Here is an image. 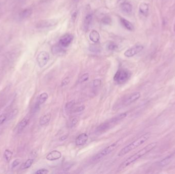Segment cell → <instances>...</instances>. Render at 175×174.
Here are the masks:
<instances>
[{"instance_id":"obj_6","label":"cell","mask_w":175,"mask_h":174,"mask_svg":"<svg viewBox=\"0 0 175 174\" xmlns=\"http://www.w3.org/2000/svg\"><path fill=\"white\" fill-rule=\"evenodd\" d=\"M49 54L47 52L43 51L38 55L36 60H37L39 66L42 68L47 64V63L49 60Z\"/></svg>"},{"instance_id":"obj_32","label":"cell","mask_w":175,"mask_h":174,"mask_svg":"<svg viewBox=\"0 0 175 174\" xmlns=\"http://www.w3.org/2000/svg\"><path fill=\"white\" fill-rule=\"evenodd\" d=\"M89 50L92 52L94 53H98L100 52H101V49L99 47L96 46H94V45H93V46H91L89 47Z\"/></svg>"},{"instance_id":"obj_5","label":"cell","mask_w":175,"mask_h":174,"mask_svg":"<svg viewBox=\"0 0 175 174\" xmlns=\"http://www.w3.org/2000/svg\"><path fill=\"white\" fill-rule=\"evenodd\" d=\"M130 76L131 73L130 71L126 69H120L116 72L113 80L117 84H124L129 80Z\"/></svg>"},{"instance_id":"obj_10","label":"cell","mask_w":175,"mask_h":174,"mask_svg":"<svg viewBox=\"0 0 175 174\" xmlns=\"http://www.w3.org/2000/svg\"><path fill=\"white\" fill-rule=\"evenodd\" d=\"M73 36L70 34L64 35L59 40V45L63 48H66L69 46L72 41Z\"/></svg>"},{"instance_id":"obj_12","label":"cell","mask_w":175,"mask_h":174,"mask_svg":"<svg viewBox=\"0 0 175 174\" xmlns=\"http://www.w3.org/2000/svg\"><path fill=\"white\" fill-rule=\"evenodd\" d=\"M88 140V135L86 133H82L77 137L75 140V144L78 146H83L86 143Z\"/></svg>"},{"instance_id":"obj_24","label":"cell","mask_w":175,"mask_h":174,"mask_svg":"<svg viewBox=\"0 0 175 174\" xmlns=\"http://www.w3.org/2000/svg\"><path fill=\"white\" fill-rule=\"evenodd\" d=\"M13 153L10 150L6 149L4 152V157L7 162H9L12 159Z\"/></svg>"},{"instance_id":"obj_8","label":"cell","mask_w":175,"mask_h":174,"mask_svg":"<svg viewBox=\"0 0 175 174\" xmlns=\"http://www.w3.org/2000/svg\"><path fill=\"white\" fill-rule=\"evenodd\" d=\"M141 94L139 92H133L129 95L122 101V104L124 106L130 105L138 100L140 98Z\"/></svg>"},{"instance_id":"obj_26","label":"cell","mask_w":175,"mask_h":174,"mask_svg":"<svg viewBox=\"0 0 175 174\" xmlns=\"http://www.w3.org/2000/svg\"><path fill=\"white\" fill-rule=\"evenodd\" d=\"M33 161L34 160L33 159H28L22 166V169H27L28 168H30L32 164H33Z\"/></svg>"},{"instance_id":"obj_1","label":"cell","mask_w":175,"mask_h":174,"mask_svg":"<svg viewBox=\"0 0 175 174\" xmlns=\"http://www.w3.org/2000/svg\"><path fill=\"white\" fill-rule=\"evenodd\" d=\"M157 142L150 143L149 145H147V146L144 147L142 149L138 151L137 153L130 156L120 165L119 168L118 169V172L122 171V170L125 169L126 168H127V166H130V164L137 161V160H139V158H140L141 157H142V156L150 152V151H152L154 148H155L157 146Z\"/></svg>"},{"instance_id":"obj_36","label":"cell","mask_w":175,"mask_h":174,"mask_svg":"<svg viewBox=\"0 0 175 174\" xmlns=\"http://www.w3.org/2000/svg\"><path fill=\"white\" fill-rule=\"evenodd\" d=\"M21 162V160H19V159H17V160H15L13 161V163H12V168H14L20 164V163Z\"/></svg>"},{"instance_id":"obj_16","label":"cell","mask_w":175,"mask_h":174,"mask_svg":"<svg viewBox=\"0 0 175 174\" xmlns=\"http://www.w3.org/2000/svg\"><path fill=\"white\" fill-rule=\"evenodd\" d=\"M63 48L60 45L54 46L52 48V53L55 55H62L65 53Z\"/></svg>"},{"instance_id":"obj_9","label":"cell","mask_w":175,"mask_h":174,"mask_svg":"<svg viewBox=\"0 0 175 174\" xmlns=\"http://www.w3.org/2000/svg\"><path fill=\"white\" fill-rule=\"evenodd\" d=\"M143 49H144V47L142 46V45H140V44L136 45L127 50L124 52V55L127 57H132L140 52Z\"/></svg>"},{"instance_id":"obj_15","label":"cell","mask_w":175,"mask_h":174,"mask_svg":"<svg viewBox=\"0 0 175 174\" xmlns=\"http://www.w3.org/2000/svg\"><path fill=\"white\" fill-rule=\"evenodd\" d=\"M29 121V118L28 117H25L24 118L21 120V121L20 122V123L18 125V133H21L22 131L24 129V128L26 127L28 124V122Z\"/></svg>"},{"instance_id":"obj_25","label":"cell","mask_w":175,"mask_h":174,"mask_svg":"<svg viewBox=\"0 0 175 174\" xmlns=\"http://www.w3.org/2000/svg\"><path fill=\"white\" fill-rule=\"evenodd\" d=\"M118 48V46L115 43L113 42H110L107 46V49L109 51H115Z\"/></svg>"},{"instance_id":"obj_34","label":"cell","mask_w":175,"mask_h":174,"mask_svg":"<svg viewBox=\"0 0 175 174\" xmlns=\"http://www.w3.org/2000/svg\"><path fill=\"white\" fill-rule=\"evenodd\" d=\"M49 172L48 169H38L35 172L36 174H48Z\"/></svg>"},{"instance_id":"obj_11","label":"cell","mask_w":175,"mask_h":174,"mask_svg":"<svg viewBox=\"0 0 175 174\" xmlns=\"http://www.w3.org/2000/svg\"><path fill=\"white\" fill-rule=\"evenodd\" d=\"M61 153L58 150H54L50 152L46 156L47 160L49 161H54L59 160L61 157Z\"/></svg>"},{"instance_id":"obj_14","label":"cell","mask_w":175,"mask_h":174,"mask_svg":"<svg viewBox=\"0 0 175 174\" xmlns=\"http://www.w3.org/2000/svg\"><path fill=\"white\" fill-rule=\"evenodd\" d=\"M92 15L91 14L87 15L86 17L84 18V30L85 31H87L89 30L90 27L91 26V23L92 21Z\"/></svg>"},{"instance_id":"obj_41","label":"cell","mask_w":175,"mask_h":174,"mask_svg":"<svg viewBox=\"0 0 175 174\" xmlns=\"http://www.w3.org/2000/svg\"><path fill=\"white\" fill-rule=\"evenodd\" d=\"M119 1H124V0H119Z\"/></svg>"},{"instance_id":"obj_17","label":"cell","mask_w":175,"mask_h":174,"mask_svg":"<svg viewBox=\"0 0 175 174\" xmlns=\"http://www.w3.org/2000/svg\"><path fill=\"white\" fill-rule=\"evenodd\" d=\"M173 158V154L170 155L169 156H167L166 157L164 158V159L159 162L158 166H161V167H163V166H165L169 165L171 163Z\"/></svg>"},{"instance_id":"obj_29","label":"cell","mask_w":175,"mask_h":174,"mask_svg":"<svg viewBox=\"0 0 175 174\" xmlns=\"http://www.w3.org/2000/svg\"><path fill=\"white\" fill-rule=\"evenodd\" d=\"M18 109H13V110L9 113V114L8 117V120H11L12 118H15V115H17V114H18Z\"/></svg>"},{"instance_id":"obj_20","label":"cell","mask_w":175,"mask_h":174,"mask_svg":"<svg viewBox=\"0 0 175 174\" xmlns=\"http://www.w3.org/2000/svg\"><path fill=\"white\" fill-rule=\"evenodd\" d=\"M89 38L91 41L94 43H97L100 40V35L96 30H93L90 33Z\"/></svg>"},{"instance_id":"obj_35","label":"cell","mask_w":175,"mask_h":174,"mask_svg":"<svg viewBox=\"0 0 175 174\" xmlns=\"http://www.w3.org/2000/svg\"><path fill=\"white\" fill-rule=\"evenodd\" d=\"M6 119L7 116L5 114H2L0 115V125L3 124Z\"/></svg>"},{"instance_id":"obj_39","label":"cell","mask_w":175,"mask_h":174,"mask_svg":"<svg viewBox=\"0 0 175 174\" xmlns=\"http://www.w3.org/2000/svg\"><path fill=\"white\" fill-rule=\"evenodd\" d=\"M68 137V134L64 135H63V136L60 137V140L61 141H64L66 139H67Z\"/></svg>"},{"instance_id":"obj_22","label":"cell","mask_w":175,"mask_h":174,"mask_svg":"<svg viewBox=\"0 0 175 174\" xmlns=\"http://www.w3.org/2000/svg\"><path fill=\"white\" fill-rule=\"evenodd\" d=\"M149 5L147 4H141L139 6V11L144 16H147L149 13Z\"/></svg>"},{"instance_id":"obj_23","label":"cell","mask_w":175,"mask_h":174,"mask_svg":"<svg viewBox=\"0 0 175 174\" xmlns=\"http://www.w3.org/2000/svg\"><path fill=\"white\" fill-rule=\"evenodd\" d=\"M48 98V94L47 92H43L38 96V101L36 102V103L39 105H41L46 101Z\"/></svg>"},{"instance_id":"obj_13","label":"cell","mask_w":175,"mask_h":174,"mask_svg":"<svg viewBox=\"0 0 175 174\" xmlns=\"http://www.w3.org/2000/svg\"><path fill=\"white\" fill-rule=\"evenodd\" d=\"M32 14V9L30 8L21 10L18 14V18L21 20H24L30 17Z\"/></svg>"},{"instance_id":"obj_7","label":"cell","mask_w":175,"mask_h":174,"mask_svg":"<svg viewBox=\"0 0 175 174\" xmlns=\"http://www.w3.org/2000/svg\"><path fill=\"white\" fill-rule=\"evenodd\" d=\"M58 23V21L54 19L43 20L36 24V28L38 29H46L50 28L55 26Z\"/></svg>"},{"instance_id":"obj_33","label":"cell","mask_w":175,"mask_h":174,"mask_svg":"<svg viewBox=\"0 0 175 174\" xmlns=\"http://www.w3.org/2000/svg\"><path fill=\"white\" fill-rule=\"evenodd\" d=\"M70 81V78L69 77L65 78L64 79H63V80L61 82V86L64 87V86L67 85L69 83Z\"/></svg>"},{"instance_id":"obj_37","label":"cell","mask_w":175,"mask_h":174,"mask_svg":"<svg viewBox=\"0 0 175 174\" xmlns=\"http://www.w3.org/2000/svg\"><path fill=\"white\" fill-rule=\"evenodd\" d=\"M84 109H85V106H84V105H81V106L76 108L75 109L74 112H80L84 111Z\"/></svg>"},{"instance_id":"obj_4","label":"cell","mask_w":175,"mask_h":174,"mask_svg":"<svg viewBox=\"0 0 175 174\" xmlns=\"http://www.w3.org/2000/svg\"><path fill=\"white\" fill-rule=\"evenodd\" d=\"M121 141V140H118L107 147H106L103 151H101V152L98 153L97 154L95 155L94 157H93L91 159V161H92L93 163H95L100 160H102L103 158L107 156V155H109L110 153H111L112 152L114 151L116 148H117L119 146V143Z\"/></svg>"},{"instance_id":"obj_30","label":"cell","mask_w":175,"mask_h":174,"mask_svg":"<svg viewBox=\"0 0 175 174\" xmlns=\"http://www.w3.org/2000/svg\"><path fill=\"white\" fill-rule=\"evenodd\" d=\"M102 22L104 25H110L112 23V20L111 18L109 17H104L102 20Z\"/></svg>"},{"instance_id":"obj_40","label":"cell","mask_w":175,"mask_h":174,"mask_svg":"<svg viewBox=\"0 0 175 174\" xmlns=\"http://www.w3.org/2000/svg\"><path fill=\"white\" fill-rule=\"evenodd\" d=\"M76 16H77V13L76 12H74L72 14V18L73 20H74L75 19H76Z\"/></svg>"},{"instance_id":"obj_21","label":"cell","mask_w":175,"mask_h":174,"mask_svg":"<svg viewBox=\"0 0 175 174\" xmlns=\"http://www.w3.org/2000/svg\"><path fill=\"white\" fill-rule=\"evenodd\" d=\"M121 9L124 13H130L132 11L133 7L130 4L125 2L121 4Z\"/></svg>"},{"instance_id":"obj_18","label":"cell","mask_w":175,"mask_h":174,"mask_svg":"<svg viewBox=\"0 0 175 174\" xmlns=\"http://www.w3.org/2000/svg\"><path fill=\"white\" fill-rule=\"evenodd\" d=\"M120 21H121V25L127 29L129 31H133L134 30V26L129 21H127L125 18H120Z\"/></svg>"},{"instance_id":"obj_27","label":"cell","mask_w":175,"mask_h":174,"mask_svg":"<svg viewBox=\"0 0 175 174\" xmlns=\"http://www.w3.org/2000/svg\"><path fill=\"white\" fill-rule=\"evenodd\" d=\"M89 78V74L87 72L80 77L79 80H78V82H79V83H84V82L88 80Z\"/></svg>"},{"instance_id":"obj_28","label":"cell","mask_w":175,"mask_h":174,"mask_svg":"<svg viewBox=\"0 0 175 174\" xmlns=\"http://www.w3.org/2000/svg\"><path fill=\"white\" fill-rule=\"evenodd\" d=\"M75 105V101L74 100H72L68 102L65 106V109L66 110H70L73 108Z\"/></svg>"},{"instance_id":"obj_19","label":"cell","mask_w":175,"mask_h":174,"mask_svg":"<svg viewBox=\"0 0 175 174\" xmlns=\"http://www.w3.org/2000/svg\"><path fill=\"white\" fill-rule=\"evenodd\" d=\"M51 118V114L47 113L43 115L40 120V124L41 126L46 125L50 122Z\"/></svg>"},{"instance_id":"obj_31","label":"cell","mask_w":175,"mask_h":174,"mask_svg":"<svg viewBox=\"0 0 175 174\" xmlns=\"http://www.w3.org/2000/svg\"><path fill=\"white\" fill-rule=\"evenodd\" d=\"M101 79H95L93 81V86L94 88L96 89L97 87H99L101 86Z\"/></svg>"},{"instance_id":"obj_38","label":"cell","mask_w":175,"mask_h":174,"mask_svg":"<svg viewBox=\"0 0 175 174\" xmlns=\"http://www.w3.org/2000/svg\"><path fill=\"white\" fill-rule=\"evenodd\" d=\"M78 118H73L72 120V121H71V127H74L76 126V125L78 124Z\"/></svg>"},{"instance_id":"obj_2","label":"cell","mask_w":175,"mask_h":174,"mask_svg":"<svg viewBox=\"0 0 175 174\" xmlns=\"http://www.w3.org/2000/svg\"><path fill=\"white\" fill-rule=\"evenodd\" d=\"M150 135L151 134L150 132L145 133L139 138H137V140L133 141L132 143H130L129 145L122 148V149L119 151V153L118 154V156L119 157L124 156L130 151L135 149L136 148H138V147L144 144L145 141H147V140L150 138Z\"/></svg>"},{"instance_id":"obj_3","label":"cell","mask_w":175,"mask_h":174,"mask_svg":"<svg viewBox=\"0 0 175 174\" xmlns=\"http://www.w3.org/2000/svg\"><path fill=\"white\" fill-rule=\"evenodd\" d=\"M127 115V113L126 112L121 113V114L111 118V120L104 122L99 125L97 128H96V132L97 133H103L109 130L110 128H111L113 125H115L118 122L121 121V120L125 118Z\"/></svg>"}]
</instances>
